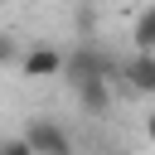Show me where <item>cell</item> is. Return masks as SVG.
<instances>
[{
  "label": "cell",
  "instance_id": "6da1fadb",
  "mask_svg": "<svg viewBox=\"0 0 155 155\" xmlns=\"http://www.w3.org/2000/svg\"><path fill=\"white\" fill-rule=\"evenodd\" d=\"M63 78L68 82H116V53H107L102 44H78L73 53H63Z\"/></svg>",
  "mask_w": 155,
  "mask_h": 155
},
{
  "label": "cell",
  "instance_id": "7a4b0ae2",
  "mask_svg": "<svg viewBox=\"0 0 155 155\" xmlns=\"http://www.w3.org/2000/svg\"><path fill=\"white\" fill-rule=\"evenodd\" d=\"M19 140L29 145V155H73V136H68V126H58L53 116H34V121L19 131Z\"/></svg>",
  "mask_w": 155,
  "mask_h": 155
},
{
  "label": "cell",
  "instance_id": "3957f363",
  "mask_svg": "<svg viewBox=\"0 0 155 155\" xmlns=\"http://www.w3.org/2000/svg\"><path fill=\"white\" fill-rule=\"evenodd\" d=\"M116 78H121L136 97H150V92H155V53H131L126 63H116Z\"/></svg>",
  "mask_w": 155,
  "mask_h": 155
},
{
  "label": "cell",
  "instance_id": "277c9868",
  "mask_svg": "<svg viewBox=\"0 0 155 155\" xmlns=\"http://www.w3.org/2000/svg\"><path fill=\"white\" fill-rule=\"evenodd\" d=\"M19 68H24L29 78H58V73H63V53H58V48H29V53L19 58Z\"/></svg>",
  "mask_w": 155,
  "mask_h": 155
},
{
  "label": "cell",
  "instance_id": "5b68a950",
  "mask_svg": "<svg viewBox=\"0 0 155 155\" xmlns=\"http://www.w3.org/2000/svg\"><path fill=\"white\" fill-rule=\"evenodd\" d=\"M68 87H73L78 107L92 111V116H102V111L111 107V82H68Z\"/></svg>",
  "mask_w": 155,
  "mask_h": 155
},
{
  "label": "cell",
  "instance_id": "8992f818",
  "mask_svg": "<svg viewBox=\"0 0 155 155\" xmlns=\"http://www.w3.org/2000/svg\"><path fill=\"white\" fill-rule=\"evenodd\" d=\"M131 44H136V53H155V5H140L136 24H131Z\"/></svg>",
  "mask_w": 155,
  "mask_h": 155
},
{
  "label": "cell",
  "instance_id": "52a82bcc",
  "mask_svg": "<svg viewBox=\"0 0 155 155\" xmlns=\"http://www.w3.org/2000/svg\"><path fill=\"white\" fill-rule=\"evenodd\" d=\"M0 155H29V145H24L19 136H5V140H0Z\"/></svg>",
  "mask_w": 155,
  "mask_h": 155
},
{
  "label": "cell",
  "instance_id": "ba28073f",
  "mask_svg": "<svg viewBox=\"0 0 155 155\" xmlns=\"http://www.w3.org/2000/svg\"><path fill=\"white\" fill-rule=\"evenodd\" d=\"M5 58H15V48H10V39H0V63Z\"/></svg>",
  "mask_w": 155,
  "mask_h": 155
}]
</instances>
